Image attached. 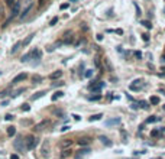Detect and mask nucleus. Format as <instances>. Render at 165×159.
<instances>
[{"mask_svg":"<svg viewBox=\"0 0 165 159\" xmlns=\"http://www.w3.org/2000/svg\"><path fill=\"white\" fill-rule=\"evenodd\" d=\"M4 1H6V3L9 4V6H12V4L15 3V0H4Z\"/></svg>","mask_w":165,"mask_h":159,"instance_id":"nucleus-41","label":"nucleus"},{"mask_svg":"<svg viewBox=\"0 0 165 159\" xmlns=\"http://www.w3.org/2000/svg\"><path fill=\"white\" fill-rule=\"evenodd\" d=\"M120 117H115V119H109V120H106L104 124L107 126V127H112V126H119L120 124Z\"/></svg>","mask_w":165,"mask_h":159,"instance_id":"nucleus-8","label":"nucleus"},{"mask_svg":"<svg viewBox=\"0 0 165 159\" xmlns=\"http://www.w3.org/2000/svg\"><path fill=\"white\" fill-rule=\"evenodd\" d=\"M142 39H143L145 42H148V41H149V35H148V34H143V35H142Z\"/></svg>","mask_w":165,"mask_h":159,"instance_id":"nucleus-35","label":"nucleus"},{"mask_svg":"<svg viewBox=\"0 0 165 159\" xmlns=\"http://www.w3.org/2000/svg\"><path fill=\"white\" fill-rule=\"evenodd\" d=\"M68 3H64V4H61V10H64V9H68Z\"/></svg>","mask_w":165,"mask_h":159,"instance_id":"nucleus-39","label":"nucleus"},{"mask_svg":"<svg viewBox=\"0 0 165 159\" xmlns=\"http://www.w3.org/2000/svg\"><path fill=\"white\" fill-rule=\"evenodd\" d=\"M57 22H58V18H54V19H52V20L50 22V25H51V26H54V25H55Z\"/></svg>","mask_w":165,"mask_h":159,"instance_id":"nucleus-36","label":"nucleus"},{"mask_svg":"<svg viewBox=\"0 0 165 159\" xmlns=\"http://www.w3.org/2000/svg\"><path fill=\"white\" fill-rule=\"evenodd\" d=\"M15 148H16L19 152H23V150H26V148H25V145H23V140L19 138L16 142H15Z\"/></svg>","mask_w":165,"mask_h":159,"instance_id":"nucleus-10","label":"nucleus"},{"mask_svg":"<svg viewBox=\"0 0 165 159\" xmlns=\"http://www.w3.org/2000/svg\"><path fill=\"white\" fill-rule=\"evenodd\" d=\"M50 152H51V145H50V140H44L42 146H41V156L42 158H48L50 156Z\"/></svg>","mask_w":165,"mask_h":159,"instance_id":"nucleus-1","label":"nucleus"},{"mask_svg":"<svg viewBox=\"0 0 165 159\" xmlns=\"http://www.w3.org/2000/svg\"><path fill=\"white\" fill-rule=\"evenodd\" d=\"M31 9H32V3L29 1V6H28V7H26V9H25V10L20 13V16H19V18H20V19H25L26 16H28V13L31 12Z\"/></svg>","mask_w":165,"mask_h":159,"instance_id":"nucleus-12","label":"nucleus"},{"mask_svg":"<svg viewBox=\"0 0 165 159\" xmlns=\"http://www.w3.org/2000/svg\"><path fill=\"white\" fill-rule=\"evenodd\" d=\"M10 159H19V156H17V155H12V156H10Z\"/></svg>","mask_w":165,"mask_h":159,"instance_id":"nucleus-46","label":"nucleus"},{"mask_svg":"<svg viewBox=\"0 0 165 159\" xmlns=\"http://www.w3.org/2000/svg\"><path fill=\"white\" fill-rule=\"evenodd\" d=\"M100 98H101V96H100V94H97V96H93V97H90L88 100H90V101H96V100H100Z\"/></svg>","mask_w":165,"mask_h":159,"instance_id":"nucleus-28","label":"nucleus"},{"mask_svg":"<svg viewBox=\"0 0 165 159\" xmlns=\"http://www.w3.org/2000/svg\"><path fill=\"white\" fill-rule=\"evenodd\" d=\"M23 142L26 143V146H25V148H26L28 150L33 149V148L36 146V143H38V140H36V138H35V136H28V138H26V140H23Z\"/></svg>","mask_w":165,"mask_h":159,"instance_id":"nucleus-4","label":"nucleus"},{"mask_svg":"<svg viewBox=\"0 0 165 159\" xmlns=\"http://www.w3.org/2000/svg\"><path fill=\"white\" fill-rule=\"evenodd\" d=\"M19 10H20V4H19L17 1H15V3L12 4V13H10V18H9V20H12V19L16 18L17 15H19ZM9 20H7V22H9ZM7 22H6V23H7Z\"/></svg>","mask_w":165,"mask_h":159,"instance_id":"nucleus-6","label":"nucleus"},{"mask_svg":"<svg viewBox=\"0 0 165 159\" xmlns=\"http://www.w3.org/2000/svg\"><path fill=\"white\" fill-rule=\"evenodd\" d=\"M44 94H45V91H38V93H35L32 97H31V100H32V101H35V100H38L39 97H42Z\"/></svg>","mask_w":165,"mask_h":159,"instance_id":"nucleus-14","label":"nucleus"},{"mask_svg":"<svg viewBox=\"0 0 165 159\" xmlns=\"http://www.w3.org/2000/svg\"><path fill=\"white\" fill-rule=\"evenodd\" d=\"M104 83H90V86H88V90L90 91H93V93H100V90H103L104 88Z\"/></svg>","mask_w":165,"mask_h":159,"instance_id":"nucleus-3","label":"nucleus"},{"mask_svg":"<svg viewBox=\"0 0 165 159\" xmlns=\"http://www.w3.org/2000/svg\"><path fill=\"white\" fill-rule=\"evenodd\" d=\"M70 153H71V150H70V149H64V150L61 152V158H67V156H70Z\"/></svg>","mask_w":165,"mask_h":159,"instance_id":"nucleus-25","label":"nucleus"},{"mask_svg":"<svg viewBox=\"0 0 165 159\" xmlns=\"http://www.w3.org/2000/svg\"><path fill=\"white\" fill-rule=\"evenodd\" d=\"M72 42H74V34H72V31H68V32H65V34L62 35L61 43H64V45H71Z\"/></svg>","mask_w":165,"mask_h":159,"instance_id":"nucleus-2","label":"nucleus"},{"mask_svg":"<svg viewBox=\"0 0 165 159\" xmlns=\"http://www.w3.org/2000/svg\"><path fill=\"white\" fill-rule=\"evenodd\" d=\"M155 122H159V117H156V116H151L148 120H146V123H155Z\"/></svg>","mask_w":165,"mask_h":159,"instance_id":"nucleus-23","label":"nucleus"},{"mask_svg":"<svg viewBox=\"0 0 165 159\" xmlns=\"http://www.w3.org/2000/svg\"><path fill=\"white\" fill-rule=\"evenodd\" d=\"M90 139H85V138H82V139H80V140H78V143H80V145H88V143H90Z\"/></svg>","mask_w":165,"mask_h":159,"instance_id":"nucleus-27","label":"nucleus"},{"mask_svg":"<svg viewBox=\"0 0 165 159\" xmlns=\"http://www.w3.org/2000/svg\"><path fill=\"white\" fill-rule=\"evenodd\" d=\"M15 133H16V129H15L13 126L7 127V135H9V136H15Z\"/></svg>","mask_w":165,"mask_h":159,"instance_id":"nucleus-22","label":"nucleus"},{"mask_svg":"<svg viewBox=\"0 0 165 159\" xmlns=\"http://www.w3.org/2000/svg\"><path fill=\"white\" fill-rule=\"evenodd\" d=\"M50 124H51V120H48V119H47V120H42L41 123H38L36 126H35V130H38V132H42V130H45V129H47Z\"/></svg>","mask_w":165,"mask_h":159,"instance_id":"nucleus-7","label":"nucleus"},{"mask_svg":"<svg viewBox=\"0 0 165 159\" xmlns=\"http://www.w3.org/2000/svg\"><path fill=\"white\" fill-rule=\"evenodd\" d=\"M99 140H101V143H103V145H106V146H110V145H112V142L109 140L106 136H99Z\"/></svg>","mask_w":165,"mask_h":159,"instance_id":"nucleus-15","label":"nucleus"},{"mask_svg":"<svg viewBox=\"0 0 165 159\" xmlns=\"http://www.w3.org/2000/svg\"><path fill=\"white\" fill-rule=\"evenodd\" d=\"M162 108H164V110H165V104H164V106H162Z\"/></svg>","mask_w":165,"mask_h":159,"instance_id":"nucleus-49","label":"nucleus"},{"mask_svg":"<svg viewBox=\"0 0 165 159\" xmlns=\"http://www.w3.org/2000/svg\"><path fill=\"white\" fill-rule=\"evenodd\" d=\"M91 75H93V71H91V70H87V71H85V77H87V78H90Z\"/></svg>","mask_w":165,"mask_h":159,"instance_id":"nucleus-33","label":"nucleus"},{"mask_svg":"<svg viewBox=\"0 0 165 159\" xmlns=\"http://www.w3.org/2000/svg\"><path fill=\"white\" fill-rule=\"evenodd\" d=\"M52 113H54V114H55V116H60V114H61V111H60V110H54V111H52Z\"/></svg>","mask_w":165,"mask_h":159,"instance_id":"nucleus-42","label":"nucleus"},{"mask_svg":"<svg viewBox=\"0 0 165 159\" xmlns=\"http://www.w3.org/2000/svg\"><path fill=\"white\" fill-rule=\"evenodd\" d=\"M72 117H74V119H75V120H77V122H78V120H80V119H81V117H80V116H78V114H74V116H72Z\"/></svg>","mask_w":165,"mask_h":159,"instance_id":"nucleus-45","label":"nucleus"},{"mask_svg":"<svg viewBox=\"0 0 165 159\" xmlns=\"http://www.w3.org/2000/svg\"><path fill=\"white\" fill-rule=\"evenodd\" d=\"M62 77V71H55V72H52L50 75L51 80H58V78H61Z\"/></svg>","mask_w":165,"mask_h":159,"instance_id":"nucleus-13","label":"nucleus"},{"mask_svg":"<svg viewBox=\"0 0 165 159\" xmlns=\"http://www.w3.org/2000/svg\"><path fill=\"white\" fill-rule=\"evenodd\" d=\"M151 135H152V136H158V135H159V132H158V130H154Z\"/></svg>","mask_w":165,"mask_h":159,"instance_id":"nucleus-43","label":"nucleus"},{"mask_svg":"<svg viewBox=\"0 0 165 159\" xmlns=\"http://www.w3.org/2000/svg\"><path fill=\"white\" fill-rule=\"evenodd\" d=\"M71 1H77V0H71Z\"/></svg>","mask_w":165,"mask_h":159,"instance_id":"nucleus-50","label":"nucleus"},{"mask_svg":"<svg viewBox=\"0 0 165 159\" xmlns=\"http://www.w3.org/2000/svg\"><path fill=\"white\" fill-rule=\"evenodd\" d=\"M139 104H141V107H142V108H148V103H146V101H141V103H139Z\"/></svg>","mask_w":165,"mask_h":159,"instance_id":"nucleus-32","label":"nucleus"},{"mask_svg":"<svg viewBox=\"0 0 165 159\" xmlns=\"http://www.w3.org/2000/svg\"><path fill=\"white\" fill-rule=\"evenodd\" d=\"M70 145H71V140H70V139H67V140L62 143V148H68Z\"/></svg>","mask_w":165,"mask_h":159,"instance_id":"nucleus-31","label":"nucleus"},{"mask_svg":"<svg viewBox=\"0 0 165 159\" xmlns=\"http://www.w3.org/2000/svg\"><path fill=\"white\" fill-rule=\"evenodd\" d=\"M28 78V74H25V72H22V74H19V75H16L15 78H13V84H16V83H20V81H23V80H26Z\"/></svg>","mask_w":165,"mask_h":159,"instance_id":"nucleus-11","label":"nucleus"},{"mask_svg":"<svg viewBox=\"0 0 165 159\" xmlns=\"http://www.w3.org/2000/svg\"><path fill=\"white\" fill-rule=\"evenodd\" d=\"M156 159H161V158H156Z\"/></svg>","mask_w":165,"mask_h":159,"instance_id":"nucleus-51","label":"nucleus"},{"mask_svg":"<svg viewBox=\"0 0 165 159\" xmlns=\"http://www.w3.org/2000/svg\"><path fill=\"white\" fill-rule=\"evenodd\" d=\"M31 59H32V53L29 52V53H26V55H23L20 61H22V62H28V61H31Z\"/></svg>","mask_w":165,"mask_h":159,"instance_id":"nucleus-19","label":"nucleus"},{"mask_svg":"<svg viewBox=\"0 0 165 159\" xmlns=\"http://www.w3.org/2000/svg\"><path fill=\"white\" fill-rule=\"evenodd\" d=\"M33 36H35L33 34H32V35H29V36H28V38H26V39H25V41L22 42V46H28V45L31 43V41L33 39Z\"/></svg>","mask_w":165,"mask_h":159,"instance_id":"nucleus-17","label":"nucleus"},{"mask_svg":"<svg viewBox=\"0 0 165 159\" xmlns=\"http://www.w3.org/2000/svg\"><path fill=\"white\" fill-rule=\"evenodd\" d=\"M96 38H97V41H101V39H103V36H101V35H97Z\"/></svg>","mask_w":165,"mask_h":159,"instance_id":"nucleus-47","label":"nucleus"},{"mask_svg":"<svg viewBox=\"0 0 165 159\" xmlns=\"http://www.w3.org/2000/svg\"><path fill=\"white\" fill-rule=\"evenodd\" d=\"M142 87H143V80H141V78L135 80L132 84L129 86V88L132 90V91H139V90H142Z\"/></svg>","mask_w":165,"mask_h":159,"instance_id":"nucleus-5","label":"nucleus"},{"mask_svg":"<svg viewBox=\"0 0 165 159\" xmlns=\"http://www.w3.org/2000/svg\"><path fill=\"white\" fill-rule=\"evenodd\" d=\"M29 108H31V106H29V104H23V106H22V110H23V111H28Z\"/></svg>","mask_w":165,"mask_h":159,"instance_id":"nucleus-34","label":"nucleus"},{"mask_svg":"<svg viewBox=\"0 0 165 159\" xmlns=\"http://www.w3.org/2000/svg\"><path fill=\"white\" fill-rule=\"evenodd\" d=\"M90 153V149H80L77 153H75V159H82L84 156H87Z\"/></svg>","mask_w":165,"mask_h":159,"instance_id":"nucleus-9","label":"nucleus"},{"mask_svg":"<svg viewBox=\"0 0 165 159\" xmlns=\"http://www.w3.org/2000/svg\"><path fill=\"white\" fill-rule=\"evenodd\" d=\"M45 1H47V0H39V4H41V6H42V4H44V3H45Z\"/></svg>","mask_w":165,"mask_h":159,"instance_id":"nucleus-48","label":"nucleus"},{"mask_svg":"<svg viewBox=\"0 0 165 159\" xmlns=\"http://www.w3.org/2000/svg\"><path fill=\"white\" fill-rule=\"evenodd\" d=\"M23 91H25V88H20V90H17L16 93L13 94V97H16V96H19V94H20V93H23Z\"/></svg>","mask_w":165,"mask_h":159,"instance_id":"nucleus-37","label":"nucleus"},{"mask_svg":"<svg viewBox=\"0 0 165 159\" xmlns=\"http://www.w3.org/2000/svg\"><path fill=\"white\" fill-rule=\"evenodd\" d=\"M149 103H151V104H154V106L159 104V97H156V96H152V97L149 98Z\"/></svg>","mask_w":165,"mask_h":159,"instance_id":"nucleus-16","label":"nucleus"},{"mask_svg":"<svg viewBox=\"0 0 165 159\" xmlns=\"http://www.w3.org/2000/svg\"><path fill=\"white\" fill-rule=\"evenodd\" d=\"M133 6H135V9H136V16L139 18V16L142 15V10H141V7L138 6V3H133Z\"/></svg>","mask_w":165,"mask_h":159,"instance_id":"nucleus-24","label":"nucleus"},{"mask_svg":"<svg viewBox=\"0 0 165 159\" xmlns=\"http://www.w3.org/2000/svg\"><path fill=\"white\" fill-rule=\"evenodd\" d=\"M62 84H64V83H61V81H57V83H54V84H52V87H54V88H57V87H61Z\"/></svg>","mask_w":165,"mask_h":159,"instance_id":"nucleus-30","label":"nucleus"},{"mask_svg":"<svg viewBox=\"0 0 165 159\" xmlns=\"http://www.w3.org/2000/svg\"><path fill=\"white\" fill-rule=\"evenodd\" d=\"M20 46H22V42H17V43H15V45H13V48H12V53L16 52V51L19 49V48H20Z\"/></svg>","mask_w":165,"mask_h":159,"instance_id":"nucleus-26","label":"nucleus"},{"mask_svg":"<svg viewBox=\"0 0 165 159\" xmlns=\"http://www.w3.org/2000/svg\"><path fill=\"white\" fill-rule=\"evenodd\" d=\"M135 56H136L138 59H141V58H142V53L139 52V51H136V52H135Z\"/></svg>","mask_w":165,"mask_h":159,"instance_id":"nucleus-38","label":"nucleus"},{"mask_svg":"<svg viewBox=\"0 0 165 159\" xmlns=\"http://www.w3.org/2000/svg\"><path fill=\"white\" fill-rule=\"evenodd\" d=\"M61 97H64V93H62V91H57L55 96H52V101H55V100H58V98H61Z\"/></svg>","mask_w":165,"mask_h":159,"instance_id":"nucleus-18","label":"nucleus"},{"mask_svg":"<svg viewBox=\"0 0 165 159\" xmlns=\"http://www.w3.org/2000/svg\"><path fill=\"white\" fill-rule=\"evenodd\" d=\"M101 117H103V114H101V113H99V114H94V116H91L88 120H90V122H96V120H100Z\"/></svg>","mask_w":165,"mask_h":159,"instance_id":"nucleus-20","label":"nucleus"},{"mask_svg":"<svg viewBox=\"0 0 165 159\" xmlns=\"http://www.w3.org/2000/svg\"><path fill=\"white\" fill-rule=\"evenodd\" d=\"M142 25H143V26H146L148 29H152V25H151V22H148V20H143V22H142Z\"/></svg>","mask_w":165,"mask_h":159,"instance_id":"nucleus-29","label":"nucleus"},{"mask_svg":"<svg viewBox=\"0 0 165 159\" xmlns=\"http://www.w3.org/2000/svg\"><path fill=\"white\" fill-rule=\"evenodd\" d=\"M6 120H13V116L12 114H6Z\"/></svg>","mask_w":165,"mask_h":159,"instance_id":"nucleus-40","label":"nucleus"},{"mask_svg":"<svg viewBox=\"0 0 165 159\" xmlns=\"http://www.w3.org/2000/svg\"><path fill=\"white\" fill-rule=\"evenodd\" d=\"M61 130H62V132H67V130H70V126H64V127H62Z\"/></svg>","mask_w":165,"mask_h":159,"instance_id":"nucleus-44","label":"nucleus"},{"mask_svg":"<svg viewBox=\"0 0 165 159\" xmlns=\"http://www.w3.org/2000/svg\"><path fill=\"white\" fill-rule=\"evenodd\" d=\"M42 81V77L41 75H33L32 77V83L33 84H38V83H41Z\"/></svg>","mask_w":165,"mask_h":159,"instance_id":"nucleus-21","label":"nucleus"}]
</instances>
